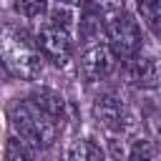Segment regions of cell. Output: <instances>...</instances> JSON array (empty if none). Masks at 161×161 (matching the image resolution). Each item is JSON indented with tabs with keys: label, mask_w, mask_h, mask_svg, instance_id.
<instances>
[{
	"label": "cell",
	"mask_w": 161,
	"mask_h": 161,
	"mask_svg": "<svg viewBox=\"0 0 161 161\" xmlns=\"http://www.w3.org/2000/svg\"><path fill=\"white\" fill-rule=\"evenodd\" d=\"M65 161H106V153L91 138H80V141H73L68 146Z\"/></svg>",
	"instance_id": "cell-9"
},
{
	"label": "cell",
	"mask_w": 161,
	"mask_h": 161,
	"mask_svg": "<svg viewBox=\"0 0 161 161\" xmlns=\"http://www.w3.org/2000/svg\"><path fill=\"white\" fill-rule=\"evenodd\" d=\"M128 161H156V153H153L151 141H146V138L133 141V146L128 151Z\"/></svg>",
	"instance_id": "cell-15"
},
{
	"label": "cell",
	"mask_w": 161,
	"mask_h": 161,
	"mask_svg": "<svg viewBox=\"0 0 161 161\" xmlns=\"http://www.w3.org/2000/svg\"><path fill=\"white\" fill-rule=\"evenodd\" d=\"M106 38H108V45L113 48V53L118 55V60H123V63L136 58L143 50L141 28H138L136 18L128 13H121L106 23Z\"/></svg>",
	"instance_id": "cell-3"
},
{
	"label": "cell",
	"mask_w": 161,
	"mask_h": 161,
	"mask_svg": "<svg viewBox=\"0 0 161 161\" xmlns=\"http://www.w3.org/2000/svg\"><path fill=\"white\" fill-rule=\"evenodd\" d=\"M156 35H161V5H158V30H156Z\"/></svg>",
	"instance_id": "cell-17"
},
{
	"label": "cell",
	"mask_w": 161,
	"mask_h": 161,
	"mask_svg": "<svg viewBox=\"0 0 161 161\" xmlns=\"http://www.w3.org/2000/svg\"><path fill=\"white\" fill-rule=\"evenodd\" d=\"M58 3H65V5H83V3H88V0H58Z\"/></svg>",
	"instance_id": "cell-16"
},
{
	"label": "cell",
	"mask_w": 161,
	"mask_h": 161,
	"mask_svg": "<svg viewBox=\"0 0 161 161\" xmlns=\"http://www.w3.org/2000/svg\"><path fill=\"white\" fill-rule=\"evenodd\" d=\"M93 118L108 133H126L131 128V121H133L126 101L118 98L116 93H101L93 101Z\"/></svg>",
	"instance_id": "cell-6"
},
{
	"label": "cell",
	"mask_w": 161,
	"mask_h": 161,
	"mask_svg": "<svg viewBox=\"0 0 161 161\" xmlns=\"http://www.w3.org/2000/svg\"><path fill=\"white\" fill-rule=\"evenodd\" d=\"M8 118H10V126H13L15 136H20L35 151L50 148L55 143L58 133H60V126H63L58 118H53L50 113H45L33 98L15 101L8 108Z\"/></svg>",
	"instance_id": "cell-2"
},
{
	"label": "cell",
	"mask_w": 161,
	"mask_h": 161,
	"mask_svg": "<svg viewBox=\"0 0 161 161\" xmlns=\"http://www.w3.org/2000/svg\"><path fill=\"white\" fill-rule=\"evenodd\" d=\"M126 75L138 88H158V83H161V60L141 50L136 58L126 60Z\"/></svg>",
	"instance_id": "cell-7"
},
{
	"label": "cell",
	"mask_w": 161,
	"mask_h": 161,
	"mask_svg": "<svg viewBox=\"0 0 161 161\" xmlns=\"http://www.w3.org/2000/svg\"><path fill=\"white\" fill-rule=\"evenodd\" d=\"M35 40H38V48L45 55V60H50L58 68L65 65L73 58V35H70V28H63V25H55V23L45 20L40 25Z\"/></svg>",
	"instance_id": "cell-4"
},
{
	"label": "cell",
	"mask_w": 161,
	"mask_h": 161,
	"mask_svg": "<svg viewBox=\"0 0 161 161\" xmlns=\"http://www.w3.org/2000/svg\"><path fill=\"white\" fill-rule=\"evenodd\" d=\"M15 10L23 15V18H30V20H35V18H43V15H48V0H15Z\"/></svg>",
	"instance_id": "cell-13"
},
{
	"label": "cell",
	"mask_w": 161,
	"mask_h": 161,
	"mask_svg": "<svg viewBox=\"0 0 161 161\" xmlns=\"http://www.w3.org/2000/svg\"><path fill=\"white\" fill-rule=\"evenodd\" d=\"M136 5H138L141 18L146 20V25L156 33L158 30V5H161V0H136Z\"/></svg>",
	"instance_id": "cell-14"
},
{
	"label": "cell",
	"mask_w": 161,
	"mask_h": 161,
	"mask_svg": "<svg viewBox=\"0 0 161 161\" xmlns=\"http://www.w3.org/2000/svg\"><path fill=\"white\" fill-rule=\"evenodd\" d=\"M116 63H118V55L108 43H93V45H86L78 60V73L86 83H98L116 70Z\"/></svg>",
	"instance_id": "cell-5"
},
{
	"label": "cell",
	"mask_w": 161,
	"mask_h": 161,
	"mask_svg": "<svg viewBox=\"0 0 161 161\" xmlns=\"http://www.w3.org/2000/svg\"><path fill=\"white\" fill-rule=\"evenodd\" d=\"M33 146H28L20 136H10L5 146V158L8 161H33Z\"/></svg>",
	"instance_id": "cell-11"
},
{
	"label": "cell",
	"mask_w": 161,
	"mask_h": 161,
	"mask_svg": "<svg viewBox=\"0 0 161 161\" xmlns=\"http://www.w3.org/2000/svg\"><path fill=\"white\" fill-rule=\"evenodd\" d=\"M88 5L108 23V20H113L116 15H121V13H126L123 8H126V0H88Z\"/></svg>",
	"instance_id": "cell-12"
},
{
	"label": "cell",
	"mask_w": 161,
	"mask_h": 161,
	"mask_svg": "<svg viewBox=\"0 0 161 161\" xmlns=\"http://www.w3.org/2000/svg\"><path fill=\"white\" fill-rule=\"evenodd\" d=\"M30 98H33L45 113H50L53 118H58V121L63 123V118H65V101H63L60 93H55V91H50V88H40V91H35Z\"/></svg>",
	"instance_id": "cell-10"
},
{
	"label": "cell",
	"mask_w": 161,
	"mask_h": 161,
	"mask_svg": "<svg viewBox=\"0 0 161 161\" xmlns=\"http://www.w3.org/2000/svg\"><path fill=\"white\" fill-rule=\"evenodd\" d=\"M158 96H161V83H158Z\"/></svg>",
	"instance_id": "cell-18"
},
{
	"label": "cell",
	"mask_w": 161,
	"mask_h": 161,
	"mask_svg": "<svg viewBox=\"0 0 161 161\" xmlns=\"http://www.w3.org/2000/svg\"><path fill=\"white\" fill-rule=\"evenodd\" d=\"M0 50H3V65L8 73L23 80H35L43 73L45 55L38 48V40L28 35L20 25L5 23L3 35H0Z\"/></svg>",
	"instance_id": "cell-1"
},
{
	"label": "cell",
	"mask_w": 161,
	"mask_h": 161,
	"mask_svg": "<svg viewBox=\"0 0 161 161\" xmlns=\"http://www.w3.org/2000/svg\"><path fill=\"white\" fill-rule=\"evenodd\" d=\"M78 33H80V40L86 45H93V43H101V35H106V20L88 5L86 13L80 15V25H78Z\"/></svg>",
	"instance_id": "cell-8"
}]
</instances>
